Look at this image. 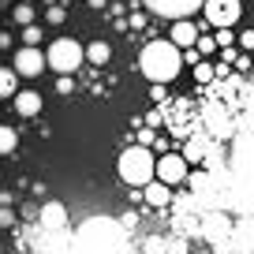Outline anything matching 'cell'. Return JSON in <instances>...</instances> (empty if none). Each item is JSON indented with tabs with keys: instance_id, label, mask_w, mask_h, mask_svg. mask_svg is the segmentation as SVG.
I'll list each match as a JSON object with an SVG mask.
<instances>
[{
	"instance_id": "obj_1",
	"label": "cell",
	"mask_w": 254,
	"mask_h": 254,
	"mask_svg": "<svg viewBox=\"0 0 254 254\" xmlns=\"http://www.w3.org/2000/svg\"><path fill=\"white\" fill-rule=\"evenodd\" d=\"M138 67H142V75L153 82V86H165V82H172L176 75H180L183 67V53L172 45V41H150V45L138 53Z\"/></svg>"
},
{
	"instance_id": "obj_2",
	"label": "cell",
	"mask_w": 254,
	"mask_h": 254,
	"mask_svg": "<svg viewBox=\"0 0 254 254\" xmlns=\"http://www.w3.org/2000/svg\"><path fill=\"white\" fill-rule=\"evenodd\" d=\"M120 180L131 183V187H150L153 180H157V157H153V150H146V146H127L124 153H120Z\"/></svg>"
},
{
	"instance_id": "obj_3",
	"label": "cell",
	"mask_w": 254,
	"mask_h": 254,
	"mask_svg": "<svg viewBox=\"0 0 254 254\" xmlns=\"http://www.w3.org/2000/svg\"><path fill=\"white\" fill-rule=\"evenodd\" d=\"M82 60H86V49H82L75 38H56L53 45H49V53H45V64L60 75V79L64 75H75Z\"/></svg>"
},
{
	"instance_id": "obj_4",
	"label": "cell",
	"mask_w": 254,
	"mask_h": 254,
	"mask_svg": "<svg viewBox=\"0 0 254 254\" xmlns=\"http://www.w3.org/2000/svg\"><path fill=\"white\" fill-rule=\"evenodd\" d=\"M202 15H206V23L217 26V30H232V26L239 23V15H243V4H239V0H206Z\"/></svg>"
},
{
	"instance_id": "obj_5",
	"label": "cell",
	"mask_w": 254,
	"mask_h": 254,
	"mask_svg": "<svg viewBox=\"0 0 254 254\" xmlns=\"http://www.w3.org/2000/svg\"><path fill=\"white\" fill-rule=\"evenodd\" d=\"M142 4L153 15H165V19H172V23H183V19H190L198 8H206V0H142Z\"/></svg>"
},
{
	"instance_id": "obj_6",
	"label": "cell",
	"mask_w": 254,
	"mask_h": 254,
	"mask_svg": "<svg viewBox=\"0 0 254 254\" xmlns=\"http://www.w3.org/2000/svg\"><path fill=\"white\" fill-rule=\"evenodd\" d=\"M187 180V161H183V153H165V157H157V183H165V187H176V183Z\"/></svg>"
},
{
	"instance_id": "obj_7",
	"label": "cell",
	"mask_w": 254,
	"mask_h": 254,
	"mask_svg": "<svg viewBox=\"0 0 254 254\" xmlns=\"http://www.w3.org/2000/svg\"><path fill=\"white\" fill-rule=\"evenodd\" d=\"M67 228V206L64 202H45V206L38 209V232H64Z\"/></svg>"
},
{
	"instance_id": "obj_8",
	"label": "cell",
	"mask_w": 254,
	"mask_h": 254,
	"mask_svg": "<svg viewBox=\"0 0 254 254\" xmlns=\"http://www.w3.org/2000/svg\"><path fill=\"white\" fill-rule=\"evenodd\" d=\"M41 71H45V56H41V49H19V53H15V75H19V79H38Z\"/></svg>"
},
{
	"instance_id": "obj_9",
	"label": "cell",
	"mask_w": 254,
	"mask_h": 254,
	"mask_svg": "<svg viewBox=\"0 0 254 254\" xmlns=\"http://www.w3.org/2000/svg\"><path fill=\"white\" fill-rule=\"evenodd\" d=\"M172 41L176 49H194L198 45V26L190 23V19H183V23H172Z\"/></svg>"
},
{
	"instance_id": "obj_10",
	"label": "cell",
	"mask_w": 254,
	"mask_h": 254,
	"mask_svg": "<svg viewBox=\"0 0 254 254\" xmlns=\"http://www.w3.org/2000/svg\"><path fill=\"white\" fill-rule=\"evenodd\" d=\"M202 232H206V236L213 239L217 247H224V239H228V221H224L221 213H206V221H202Z\"/></svg>"
},
{
	"instance_id": "obj_11",
	"label": "cell",
	"mask_w": 254,
	"mask_h": 254,
	"mask_svg": "<svg viewBox=\"0 0 254 254\" xmlns=\"http://www.w3.org/2000/svg\"><path fill=\"white\" fill-rule=\"evenodd\" d=\"M15 112L19 116H38L41 112V94L38 90H19L15 94Z\"/></svg>"
},
{
	"instance_id": "obj_12",
	"label": "cell",
	"mask_w": 254,
	"mask_h": 254,
	"mask_svg": "<svg viewBox=\"0 0 254 254\" xmlns=\"http://www.w3.org/2000/svg\"><path fill=\"white\" fill-rule=\"evenodd\" d=\"M142 190H146V202H150L153 209H165L168 202H172V187H165V183H157V180H153L150 187H142Z\"/></svg>"
},
{
	"instance_id": "obj_13",
	"label": "cell",
	"mask_w": 254,
	"mask_h": 254,
	"mask_svg": "<svg viewBox=\"0 0 254 254\" xmlns=\"http://www.w3.org/2000/svg\"><path fill=\"white\" fill-rule=\"evenodd\" d=\"M206 150H209V138L206 135L187 138V146H183V161H206Z\"/></svg>"
},
{
	"instance_id": "obj_14",
	"label": "cell",
	"mask_w": 254,
	"mask_h": 254,
	"mask_svg": "<svg viewBox=\"0 0 254 254\" xmlns=\"http://www.w3.org/2000/svg\"><path fill=\"white\" fill-rule=\"evenodd\" d=\"M109 56H112L109 41H90V45H86V60L97 64V67H105V64H109Z\"/></svg>"
},
{
	"instance_id": "obj_15",
	"label": "cell",
	"mask_w": 254,
	"mask_h": 254,
	"mask_svg": "<svg viewBox=\"0 0 254 254\" xmlns=\"http://www.w3.org/2000/svg\"><path fill=\"white\" fill-rule=\"evenodd\" d=\"M19 94V75L15 67H0V97H15Z\"/></svg>"
},
{
	"instance_id": "obj_16",
	"label": "cell",
	"mask_w": 254,
	"mask_h": 254,
	"mask_svg": "<svg viewBox=\"0 0 254 254\" xmlns=\"http://www.w3.org/2000/svg\"><path fill=\"white\" fill-rule=\"evenodd\" d=\"M15 146H19V131H15V127H4V124H0V157L15 153Z\"/></svg>"
},
{
	"instance_id": "obj_17",
	"label": "cell",
	"mask_w": 254,
	"mask_h": 254,
	"mask_svg": "<svg viewBox=\"0 0 254 254\" xmlns=\"http://www.w3.org/2000/svg\"><path fill=\"white\" fill-rule=\"evenodd\" d=\"M11 19H15V23H19V26L26 30V26H34V8H30V4H15Z\"/></svg>"
},
{
	"instance_id": "obj_18",
	"label": "cell",
	"mask_w": 254,
	"mask_h": 254,
	"mask_svg": "<svg viewBox=\"0 0 254 254\" xmlns=\"http://www.w3.org/2000/svg\"><path fill=\"white\" fill-rule=\"evenodd\" d=\"M165 254H187V239L183 236H168L165 239Z\"/></svg>"
},
{
	"instance_id": "obj_19",
	"label": "cell",
	"mask_w": 254,
	"mask_h": 254,
	"mask_svg": "<svg viewBox=\"0 0 254 254\" xmlns=\"http://www.w3.org/2000/svg\"><path fill=\"white\" fill-rule=\"evenodd\" d=\"M213 75H217L213 64H202V60L194 64V79H198V82H213Z\"/></svg>"
},
{
	"instance_id": "obj_20",
	"label": "cell",
	"mask_w": 254,
	"mask_h": 254,
	"mask_svg": "<svg viewBox=\"0 0 254 254\" xmlns=\"http://www.w3.org/2000/svg\"><path fill=\"white\" fill-rule=\"evenodd\" d=\"M23 41H26V49H38V41H41V26H26V30H23Z\"/></svg>"
},
{
	"instance_id": "obj_21",
	"label": "cell",
	"mask_w": 254,
	"mask_h": 254,
	"mask_svg": "<svg viewBox=\"0 0 254 254\" xmlns=\"http://www.w3.org/2000/svg\"><path fill=\"white\" fill-rule=\"evenodd\" d=\"M64 19H67V11L64 8H45V23H53V26H60Z\"/></svg>"
},
{
	"instance_id": "obj_22",
	"label": "cell",
	"mask_w": 254,
	"mask_h": 254,
	"mask_svg": "<svg viewBox=\"0 0 254 254\" xmlns=\"http://www.w3.org/2000/svg\"><path fill=\"white\" fill-rule=\"evenodd\" d=\"M15 224V209L11 206H0V228H11Z\"/></svg>"
},
{
	"instance_id": "obj_23",
	"label": "cell",
	"mask_w": 254,
	"mask_h": 254,
	"mask_svg": "<svg viewBox=\"0 0 254 254\" xmlns=\"http://www.w3.org/2000/svg\"><path fill=\"white\" fill-rule=\"evenodd\" d=\"M56 90H60L64 97H67V94H75V79H71V75H64V79L56 82Z\"/></svg>"
},
{
	"instance_id": "obj_24",
	"label": "cell",
	"mask_w": 254,
	"mask_h": 254,
	"mask_svg": "<svg viewBox=\"0 0 254 254\" xmlns=\"http://www.w3.org/2000/svg\"><path fill=\"white\" fill-rule=\"evenodd\" d=\"M213 49H217V41H213V38H202V34H198V45H194V53H213Z\"/></svg>"
},
{
	"instance_id": "obj_25",
	"label": "cell",
	"mask_w": 254,
	"mask_h": 254,
	"mask_svg": "<svg viewBox=\"0 0 254 254\" xmlns=\"http://www.w3.org/2000/svg\"><path fill=\"white\" fill-rule=\"evenodd\" d=\"M232 38H236L232 30H217V38H213V41H217L221 49H228V45H232Z\"/></svg>"
},
{
	"instance_id": "obj_26",
	"label": "cell",
	"mask_w": 254,
	"mask_h": 254,
	"mask_svg": "<svg viewBox=\"0 0 254 254\" xmlns=\"http://www.w3.org/2000/svg\"><path fill=\"white\" fill-rule=\"evenodd\" d=\"M138 146H146V150L153 146V131H150V127H142V131H138Z\"/></svg>"
},
{
	"instance_id": "obj_27",
	"label": "cell",
	"mask_w": 254,
	"mask_h": 254,
	"mask_svg": "<svg viewBox=\"0 0 254 254\" xmlns=\"http://www.w3.org/2000/svg\"><path fill=\"white\" fill-rule=\"evenodd\" d=\"M239 45H243V49H254V30H243V34H239Z\"/></svg>"
},
{
	"instance_id": "obj_28",
	"label": "cell",
	"mask_w": 254,
	"mask_h": 254,
	"mask_svg": "<svg viewBox=\"0 0 254 254\" xmlns=\"http://www.w3.org/2000/svg\"><path fill=\"white\" fill-rule=\"evenodd\" d=\"M0 49H11V34L8 30H0Z\"/></svg>"
},
{
	"instance_id": "obj_29",
	"label": "cell",
	"mask_w": 254,
	"mask_h": 254,
	"mask_svg": "<svg viewBox=\"0 0 254 254\" xmlns=\"http://www.w3.org/2000/svg\"><path fill=\"white\" fill-rule=\"evenodd\" d=\"M90 8H105V0H90Z\"/></svg>"
},
{
	"instance_id": "obj_30",
	"label": "cell",
	"mask_w": 254,
	"mask_h": 254,
	"mask_svg": "<svg viewBox=\"0 0 254 254\" xmlns=\"http://www.w3.org/2000/svg\"><path fill=\"white\" fill-rule=\"evenodd\" d=\"M198 254H213V251H198Z\"/></svg>"
}]
</instances>
